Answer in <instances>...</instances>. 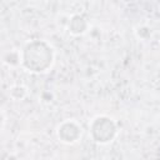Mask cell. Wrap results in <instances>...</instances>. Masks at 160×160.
<instances>
[{"instance_id": "obj_4", "label": "cell", "mask_w": 160, "mask_h": 160, "mask_svg": "<svg viewBox=\"0 0 160 160\" xmlns=\"http://www.w3.org/2000/svg\"><path fill=\"white\" fill-rule=\"evenodd\" d=\"M88 29V21L86 19L82 16V15H74L71 16L70 21H69V30L71 34L74 35H80V34H84Z\"/></svg>"}, {"instance_id": "obj_1", "label": "cell", "mask_w": 160, "mask_h": 160, "mask_svg": "<svg viewBox=\"0 0 160 160\" xmlns=\"http://www.w3.org/2000/svg\"><path fill=\"white\" fill-rule=\"evenodd\" d=\"M54 60L51 46L44 40H32L28 42L21 51V64L31 72L46 71Z\"/></svg>"}, {"instance_id": "obj_3", "label": "cell", "mask_w": 160, "mask_h": 160, "mask_svg": "<svg viewBox=\"0 0 160 160\" xmlns=\"http://www.w3.org/2000/svg\"><path fill=\"white\" fill-rule=\"evenodd\" d=\"M58 138L65 144H72L81 136V128L72 120H65L58 126Z\"/></svg>"}, {"instance_id": "obj_2", "label": "cell", "mask_w": 160, "mask_h": 160, "mask_svg": "<svg viewBox=\"0 0 160 160\" xmlns=\"http://www.w3.org/2000/svg\"><path fill=\"white\" fill-rule=\"evenodd\" d=\"M90 136L99 144H106L111 141L116 135V125L112 119L108 116H96L90 122Z\"/></svg>"}]
</instances>
